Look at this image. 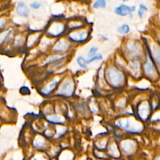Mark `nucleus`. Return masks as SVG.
<instances>
[{
	"label": "nucleus",
	"instance_id": "nucleus-1",
	"mask_svg": "<svg viewBox=\"0 0 160 160\" xmlns=\"http://www.w3.org/2000/svg\"><path fill=\"white\" fill-rule=\"evenodd\" d=\"M108 82L113 87L119 86L124 81V75L121 71L114 67H110L105 74Z\"/></svg>",
	"mask_w": 160,
	"mask_h": 160
},
{
	"label": "nucleus",
	"instance_id": "nucleus-2",
	"mask_svg": "<svg viewBox=\"0 0 160 160\" xmlns=\"http://www.w3.org/2000/svg\"><path fill=\"white\" fill-rule=\"evenodd\" d=\"M133 119L127 118L126 119H119L117 122V126L122 129L130 132H138L142 129L141 125L137 121H133Z\"/></svg>",
	"mask_w": 160,
	"mask_h": 160
},
{
	"label": "nucleus",
	"instance_id": "nucleus-3",
	"mask_svg": "<svg viewBox=\"0 0 160 160\" xmlns=\"http://www.w3.org/2000/svg\"><path fill=\"white\" fill-rule=\"evenodd\" d=\"M74 83L71 79H66L60 85L57 94L65 97L71 96L74 92Z\"/></svg>",
	"mask_w": 160,
	"mask_h": 160
},
{
	"label": "nucleus",
	"instance_id": "nucleus-4",
	"mask_svg": "<svg viewBox=\"0 0 160 160\" xmlns=\"http://www.w3.org/2000/svg\"><path fill=\"white\" fill-rule=\"evenodd\" d=\"M65 26L60 22L55 21L52 22L47 30V32L51 36L58 37L64 32Z\"/></svg>",
	"mask_w": 160,
	"mask_h": 160
},
{
	"label": "nucleus",
	"instance_id": "nucleus-5",
	"mask_svg": "<svg viewBox=\"0 0 160 160\" xmlns=\"http://www.w3.org/2000/svg\"><path fill=\"white\" fill-rule=\"evenodd\" d=\"M89 32L86 30H76L69 34V38L76 42H83L88 39Z\"/></svg>",
	"mask_w": 160,
	"mask_h": 160
},
{
	"label": "nucleus",
	"instance_id": "nucleus-6",
	"mask_svg": "<svg viewBox=\"0 0 160 160\" xmlns=\"http://www.w3.org/2000/svg\"><path fill=\"white\" fill-rule=\"evenodd\" d=\"M151 113L150 106L148 102L143 101L139 105L137 108V114L140 119L146 121L149 116Z\"/></svg>",
	"mask_w": 160,
	"mask_h": 160
},
{
	"label": "nucleus",
	"instance_id": "nucleus-7",
	"mask_svg": "<svg viewBox=\"0 0 160 160\" xmlns=\"http://www.w3.org/2000/svg\"><path fill=\"white\" fill-rule=\"evenodd\" d=\"M136 9V6H129L125 4H121L118 7L116 8L114 11L115 12L121 16H126L130 14L132 12L134 11Z\"/></svg>",
	"mask_w": 160,
	"mask_h": 160
},
{
	"label": "nucleus",
	"instance_id": "nucleus-8",
	"mask_svg": "<svg viewBox=\"0 0 160 160\" xmlns=\"http://www.w3.org/2000/svg\"><path fill=\"white\" fill-rule=\"evenodd\" d=\"M144 72H145L146 75H147V76H151L154 73V71H155L154 64L152 61V58H151V56L149 54L147 55L146 62L144 64Z\"/></svg>",
	"mask_w": 160,
	"mask_h": 160
},
{
	"label": "nucleus",
	"instance_id": "nucleus-9",
	"mask_svg": "<svg viewBox=\"0 0 160 160\" xmlns=\"http://www.w3.org/2000/svg\"><path fill=\"white\" fill-rule=\"evenodd\" d=\"M70 43L66 39H61L58 41L53 48V51L58 52H63L69 48Z\"/></svg>",
	"mask_w": 160,
	"mask_h": 160
},
{
	"label": "nucleus",
	"instance_id": "nucleus-10",
	"mask_svg": "<svg viewBox=\"0 0 160 160\" xmlns=\"http://www.w3.org/2000/svg\"><path fill=\"white\" fill-rule=\"evenodd\" d=\"M58 83H59V80H56V79L52 80L51 82H49L47 85H46L42 88V89L41 90V93L45 96L49 95L56 89Z\"/></svg>",
	"mask_w": 160,
	"mask_h": 160
},
{
	"label": "nucleus",
	"instance_id": "nucleus-11",
	"mask_svg": "<svg viewBox=\"0 0 160 160\" xmlns=\"http://www.w3.org/2000/svg\"><path fill=\"white\" fill-rule=\"evenodd\" d=\"M16 12L18 14L23 17H27L29 14V9L24 2H19L16 8Z\"/></svg>",
	"mask_w": 160,
	"mask_h": 160
},
{
	"label": "nucleus",
	"instance_id": "nucleus-12",
	"mask_svg": "<svg viewBox=\"0 0 160 160\" xmlns=\"http://www.w3.org/2000/svg\"><path fill=\"white\" fill-rule=\"evenodd\" d=\"M126 49L128 51L135 54V56H138V53L139 52L140 50L139 46L134 42H129V43L126 46Z\"/></svg>",
	"mask_w": 160,
	"mask_h": 160
},
{
	"label": "nucleus",
	"instance_id": "nucleus-13",
	"mask_svg": "<svg viewBox=\"0 0 160 160\" xmlns=\"http://www.w3.org/2000/svg\"><path fill=\"white\" fill-rule=\"evenodd\" d=\"M46 120L49 122L54 124H62L64 120L60 116L58 115H50L46 117Z\"/></svg>",
	"mask_w": 160,
	"mask_h": 160
},
{
	"label": "nucleus",
	"instance_id": "nucleus-14",
	"mask_svg": "<svg viewBox=\"0 0 160 160\" xmlns=\"http://www.w3.org/2000/svg\"><path fill=\"white\" fill-rule=\"evenodd\" d=\"M122 147L124 151H126L127 152H129L133 149L134 144L132 143V142H131L130 141H127L122 143Z\"/></svg>",
	"mask_w": 160,
	"mask_h": 160
},
{
	"label": "nucleus",
	"instance_id": "nucleus-15",
	"mask_svg": "<svg viewBox=\"0 0 160 160\" xmlns=\"http://www.w3.org/2000/svg\"><path fill=\"white\" fill-rule=\"evenodd\" d=\"M45 141L44 140L42 139V137L40 136H38L34 141V146L37 148H41L43 146V144H44Z\"/></svg>",
	"mask_w": 160,
	"mask_h": 160
},
{
	"label": "nucleus",
	"instance_id": "nucleus-16",
	"mask_svg": "<svg viewBox=\"0 0 160 160\" xmlns=\"http://www.w3.org/2000/svg\"><path fill=\"white\" fill-rule=\"evenodd\" d=\"M130 31V28H129V26L126 24H122L121 26H119L118 28V31L121 33V34H127Z\"/></svg>",
	"mask_w": 160,
	"mask_h": 160
},
{
	"label": "nucleus",
	"instance_id": "nucleus-17",
	"mask_svg": "<svg viewBox=\"0 0 160 160\" xmlns=\"http://www.w3.org/2000/svg\"><path fill=\"white\" fill-rule=\"evenodd\" d=\"M106 1L104 0H98L94 2L93 4V8L98 9V8H106Z\"/></svg>",
	"mask_w": 160,
	"mask_h": 160
},
{
	"label": "nucleus",
	"instance_id": "nucleus-18",
	"mask_svg": "<svg viewBox=\"0 0 160 160\" xmlns=\"http://www.w3.org/2000/svg\"><path fill=\"white\" fill-rule=\"evenodd\" d=\"M77 62L81 68H86L87 62H86V60L82 56H79L77 58Z\"/></svg>",
	"mask_w": 160,
	"mask_h": 160
},
{
	"label": "nucleus",
	"instance_id": "nucleus-19",
	"mask_svg": "<svg viewBox=\"0 0 160 160\" xmlns=\"http://www.w3.org/2000/svg\"><path fill=\"white\" fill-rule=\"evenodd\" d=\"M147 10H148V8H147V7L145 5H144L142 4H139V9L138 11V15H139V16L140 18H142V16L144 15V13L146 11H147Z\"/></svg>",
	"mask_w": 160,
	"mask_h": 160
},
{
	"label": "nucleus",
	"instance_id": "nucleus-20",
	"mask_svg": "<svg viewBox=\"0 0 160 160\" xmlns=\"http://www.w3.org/2000/svg\"><path fill=\"white\" fill-rule=\"evenodd\" d=\"M64 57H65V56H51V57H50L49 59H48L47 62H46V64L60 61L61 59H62L64 58Z\"/></svg>",
	"mask_w": 160,
	"mask_h": 160
},
{
	"label": "nucleus",
	"instance_id": "nucleus-21",
	"mask_svg": "<svg viewBox=\"0 0 160 160\" xmlns=\"http://www.w3.org/2000/svg\"><path fill=\"white\" fill-rule=\"evenodd\" d=\"M131 71H134L135 73H137L138 71H139V64L138 62H132L131 63Z\"/></svg>",
	"mask_w": 160,
	"mask_h": 160
},
{
	"label": "nucleus",
	"instance_id": "nucleus-22",
	"mask_svg": "<svg viewBox=\"0 0 160 160\" xmlns=\"http://www.w3.org/2000/svg\"><path fill=\"white\" fill-rule=\"evenodd\" d=\"M97 51H98V48H97V47L93 46V47L91 48L90 49H89V51L88 52V56L89 57H91V58L93 57L94 56H95V54H96Z\"/></svg>",
	"mask_w": 160,
	"mask_h": 160
},
{
	"label": "nucleus",
	"instance_id": "nucleus-23",
	"mask_svg": "<svg viewBox=\"0 0 160 160\" xmlns=\"http://www.w3.org/2000/svg\"><path fill=\"white\" fill-rule=\"evenodd\" d=\"M102 59V56L101 54H97V55H95L93 57H92L91 58H90L89 60L86 61L87 63H90V62H92L96 60H98V59Z\"/></svg>",
	"mask_w": 160,
	"mask_h": 160
},
{
	"label": "nucleus",
	"instance_id": "nucleus-24",
	"mask_svg": "<svg viewBox=\"0 0 160 160\" xmlns=\"http://www.w3.org/2000/svg\"><path fill=\"white\" fill-rule=\"evenodd\" d=\"M30 7L31 8H33V9H38L41 7V4L37 1H35V2H31L30 4H29Z\"/></svg>",
	"mask_w": 160,
	"mask_h": 160
},
{
	"label": "nucleus",
	"instance_id": "nucleus-25",
	"mask_svg": "<svg viewBox=\"0 0 160 160\" xmlns=\"http://www.w3.org/2000/svg\"><path fill=\"white\" fill-rule=\"evenodd\" d=\"M83 25H82V24L81 23H79V22H72L71 24H69V27L71 28H72V29H76V28H80L81 26H82Z\"/></svg>",
	"mask_w": 160,
	"mask_h": 160
},
{
	"label": "nucleus",
	"instance_id": "nucleus-26",
	"mask_svg": "<svg viewBox=\"0 0 160 160\" xmlns=\"http://www.w3.org/2000/svg\"><path fill=\"white\" fill-rule=\"evenodd\" d=\"M6 24V20L4 18H1L0 19V29H2Z\"/></svg>",
	"mask_w": 160,
	"mask_h": 160
},
{
	"label": "nucleus",
	"instance_id": "nucleus-27",
	"mask_svg": "<svg viewBox=\"0 0 160 160\" xmlns=\"http://www.w3.org/2000/svg\"><path fill=\"white\" fill-rule=\"evenodd\" d=\"M155 160H159V157H158V158H156Z\"/></svg>",
	"mask_w": 160,
	"mask_h": 160
}]
</instances>
